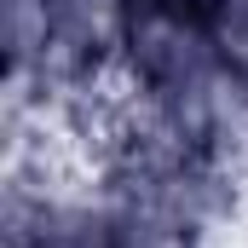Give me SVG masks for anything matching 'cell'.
Instances as JSON below:
<instances>
[{
  "label": "cell",
  "mask_w": 248,
  "mask_h": 248,
  "mask_svg": "<svg viewBox=\"0 0 248 248\" xmlns=\"http://www.w3.org/2000/svg\"><path fill=\"white\" fill-rule=\"evenodd\" d=\"M196 248H248V214L219 219L214 231H202V243H196Z\"/></svg>",
  "instance_id": "cell-3"
},
{
  "label": "cell",
  "mask_w": 248,
  "mask_h": 248,
  "mask_svg": "<svg viewBox=\"0 0 248 248\" xmlns=\"http://www.w3.org/2000/svg\"><path fill=\"white\" fill-rule=\"evenodd\" d=\"M116 63L127 69V81H139L150 93H208L219 75H231V63H225L196 0L133 6V23H127Z\"/></svg>",
  "instance_id": "cell-1"
},
{
  "label": "cell",
  "mask_w": 248,
  "mask_h": 248,
  "mask_svg": "<svg viewBox=\"0 0 248 248\" xmlns=\"http://www.w3.org/2000/svg\"><path fill=\"white\" fill-rule=\"evenodd\" d=\"M0 41H6V69L41 63L52 41V6L46 0H0Z\"/></svg>",
  "instance_id": "cell-2"
}]
</instances>
